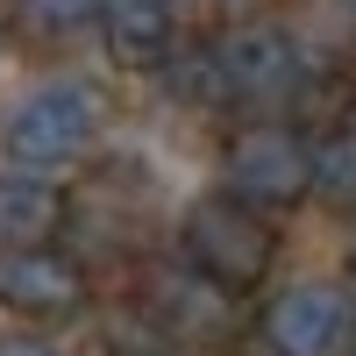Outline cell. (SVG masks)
I'll list each match as a JSON object with an SVG mask.
<instances>
[{
	"mask_svg": "<svg viewBox=\"0 0 356 356\" xmlns=\"http://www.w3.org/2000/svg\"><path fill=\"white\" fill-rule=\"evenodd\" d=\"M100 122H107V100H100L93 79H43V86H29V93L8 107L0 150H8V164H22V171L57 178V171L93 157Z\"/></svg>",
	"mask_w": 356,
	"mask_h": 356,
	"instance_id": "cell-1",
	"label": "cell"
},
{
	"mask_svg": "<svg viewBox=\"0 0 356 356\" xmlns=\"http://www.w3.org/2000/svg\"><path fill=\"white\" fill-rule=\"evenodd\" d=\"M207 65H214V93L221 107H243L250 122H278V114L307 93V43L292 36L285 22H243V29H221L207 43Z\"/></svg>",
	"mask_w": 356,
	"mask_h": 356,
	"instance_id": "cell-2",
	"label": "cell"
},
{
	"mask_svg": "<svg viewBox=\"0 0 356 356\" xmlns=\"http://www.w3.org/2000/svg\"><path fill=\"white\" fill-rule=\"evenodd\" d=\"M178 250H186V271H200L207 285H221L235 300V292H257L271 278L278 228H271V214H257L235 193H200L178 221Z\"/></svg>",
	"mask_w": 356,
	"mask_h": 356,
	"instance_id": "cell-3",
	"label": "cell"
},
{
	"mask_svg": "<svg viewBox=\"0 0 356 356\" xmlns=\"http://www.w3.org/2000/svg\"><path fill=\"white\" fill-rule=\"evenodd\" d=\"M221 193L250 200L257 214H285L314 193V136H300L292 122H243L221 150Z\"/></svg>",
	"mask_w": 356,
	"mask_h": 356,
	"instance_id": "cell-4",
	"label": "cell"
},
{
	"mask_svg": "<svg viewBox=\"0 0 356 356\" xmlns=\"http://www.w3.org/2000/svg\"><path fill=\"white\" fill-rule=\"evenodd\" d=\"M93 285H86V264L57 243H22V250H0V307L29 314V321H72Z\"/></svg>",
	"mask_w": 356,
	"mask_h": 356,
	"instance_id": "cell-5",
	"label": "cell"
},
{
	"mask_svg": "<svg viewBox=\"0 0 356 356\" xmlns=\"http://www.w3.org/2000/svg\"><path fill=\"white\" fill-rule=\"evenodd\" d=\"M349 314L356 307L335 285H285L264 307V342H271V356H342Z\"/></svg>",
	"mask_w": 356,
	"mask_h": 356,
	"instance_id": "cell-6",
	"label": "cell"
},
{
	"mask_svg": "<svg viewBox=\"0 0 356 356\" xmlns=\"http://www.w3.org/2000/svg\"><path fill=\"white\" fill-rule=\"evenodd\" d=\"M100 43L114 65L129 72H157L178 57L186 43V15H178V0H100Z\"/></svg>",
	"mask_w": 356,
	"mask_h": 356,
	"instance_id": "cell-7",
	"label": "cell"
},
{
	"mask_svg": "<svg viewBox=\"0 0 356 356\" xmlns=\"http://www.w3.org/2000/svg\"><path fill=\"white\" fill-rule=\"evenodd\" d=\"M150 328L178 349V342H214L228 328V292L221 285H207L200 271H164L150 278Z\"/></svg>",
	"mask_w": 356,
	"mask_h": 356,
	"instance_id": "cell-8",
	"label": "cell"
},
{
	"mask_svg": "<svg viewBox=\"0 0 356 356\" xmlns=\"http://www.w3.org/2000/svg\"><path fill=\"white\" fill-rule=\"evenodd\" d=\"M65 228V186L43 171H22V164H0V250H22V243H50Z\"/></svg>",
	"mask_w": 356,
	"mask_h": 356,
	"instance_id": "cell-9",
	"label": "cell"
},
{
	"mask_svg": "<svg viewBox=\"0 0 356 356\" xmlns=\"http://www.w3.org/2000/svg\"><path fill=\"white\" fill-rule=\"evenodd\" d=\"M314 193L356 207V107L314 136Z\"/></svg>",
	"mask_w": 356,
	"mask_h": 356,
	"instance_id": "cell-10",
	"label": "cell"
},
{
	"mask_svg": "<svg viewBox=\"0 0 356 356\" xmlns=\"http://www.w3.org/2000/svg\"><path fill=\"white\" fill-rule=\"evenodd\" d=\"M15 22L29 43H72L100 22V0H15Z\"/></svg>",
	"mask_w": 356,
	"mask_h": 356,
	"instance_id": "cell-11",
	"label": "cell"
},
{
	"mask_svg": "<svg viewBox=\"0 0 356 356\" xmlns=\"http://www.w3.org/2000/svg\"><path fill=\"white\" fill-rule=\"evenodd\" d=\"M221 29H243V22H278V0H214Z\"/></svg>",
	"mask_w": 356,
	"mask_h": 356,
	"instance_id": "cell-12",
	"label": "cell"
},
{
	"mask_svg": "<svg viewBox=\"0 0 356 356\" xmlns=\"http://www.w3.org/2000/svg\"><path fill=\"white\" fill-rule=\"evenodd\" d=\"M0 356H65V349H50L36 335H15V342H0Z\"/></svg>",
	"mask_w": 356,
	"mask_h": 356,
	"instance_id": "cell-13",
	"label": "cell"
},
{
	"mask_svg": "<svg viewBox=\"0 0 356 356\" xmlns=\"http://www.w3.org/2000/svg\"><path fill=\"white\" fill-rule=\"evenodd\" d=\"M342 356H356V314H349V335H342Z\"/></svg>",
	"mask_w": 356,
	"mask_h": 356,
	"instance_id": "cell-14",
	"label": "cell"
}]
</instances>
